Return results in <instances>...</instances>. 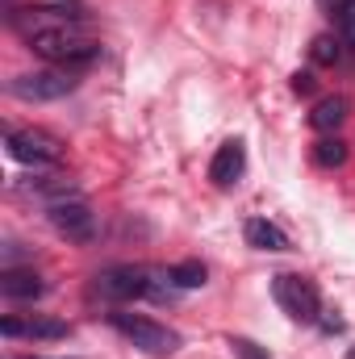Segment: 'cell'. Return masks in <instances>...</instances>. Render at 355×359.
Here are the masks:
<instances>
[{
  "label": "cell",
  "instance_id": "5",
  "mask_svg": "<svg viewBox=\"0 0 355 359\" xmlns=\"http://www.w3.org/2000/svg\"><path fill=\"white\" fill-rule=\"evenodd\" d=\"M4 147H8V155L17 163H29L34 172L55 168L63 159V142L55 134H46V130H8L4 134Z\"/></svg>",
  "mask_w": 355,
  "mask_h": 359
},
{
  "label": "cell",
  "instance_id": "12",
  "mask_svg": "<svg viewBox=\"0 0 355 359\" xmlns=\"http://www.w3.org/2000/svg\"><path fill=\"white\" fill-rule=\"evenodd\" d=\"M343 117H347V100H343V96H326V100H318V104H314L309 126H314V130H322V134H330V130H339V126H343Z\"/></svg>",
  "mask_w": 355,
  "mask_h": 359
},
{
  "label": "cell",
  "instance_id": "7",
  "mask_svg": "<svg viewBox=\"0 0 355 359\" xmlns=\"http://www.w3.org/2000/svg\"><path fill=\"white\" fill-rule=\"evenodd\" d=\"M147 284H151V268H134V264H117V268L96 271L92 280V292L109 305H121V301H138L147 297Z\"/></svg>",
  "mask_w": 355,
  "mask_h": 359
},
{
  "label": "cell",
  "instance_id": "1",
  "mask_svg": "<svg viewBox=\"0 0 355 359\" xmlns=\"http://www.w3.org/2000/svg\"><path fill=\"white\" fill-rule=\"evenodd\" d=\"M8 21H13V29H21V34L29 38L34 55H42V59L55 63V67L80 72V67H88L92 59L100 55V46L80 29V21H63V17H55V13H46V8H38V4L13 8Z\"/></svg>",
  "mask_w": 355,
  "mask_h": 359
},
{
  "label": "cell",
  "instance_id": "3",
  "mask_svg": "<svg viewBox=\"0 0 355 359\" xmlns=\"http://www.w3.org/2000/svg\"><path fill=\"white\" fill-rule=\"evenodd\" d=\"M272 297L293 322H318L322 318V297H318L314 280H305V276H293V271L272 276Z\"/></svg>",
  "mask_w": 355,
  "mask_h": 359
},
{
  "label": "cell",
  "instance_id": "20",
  "mask_svg": "<svg viewBox=\"0 0 355 359\" xmlns=\"http://www.w3.org/2000/svg\"><path fill=\"white\" fill-rule=\"evenodd\" d=\"M293 92H314V76L309 72H297L293 76Z\"/></svg>",
  "mask_w": 355,
  "mask_h": 359
},
{
  "label": "cell",
  "instance_id": "13",
  "mask_svg": "<svg viewBox=\"0 0 355 359\" xmlns=\"http://www.w3.org/2000/svg\"><path fill=\"white\" fill-rule=\"evenodd\" d=\"M314 163L318 168H343L347 163V142L343 138H318L314 142Z\"/></svg>",
  "mask_w": 355,
  "mask_h": 359
},
{
  "label": "cell",
  "instance_id": "4",
  "mask_svg": "<svg viewBox=\"0 0 355 359\" xmlns=\"http://www.w3.org/2000/svg\"><path fill=\"white\" fill-rule=\"evenodd\" d=\"M80 88V76L72 67H46V72H25L8 80V96L17 100H59Z\"/></svg>",
  "mask_w": 355,
  "mask_h": 359
},
{
  "label": "cell",
  "instance_id": "16",
  "mask_svg": "<svg viewBox=\"0 0 355 359\" xmlns=\"http://www.w3.org/2000/svg\"><path fill=\"white\" fill-rule=\"evenodd\" d=\"M335 29H339V42H343V50L355 55V0L347 8H339L335 13Z\"/></svg>",
  "mask_w": 355,
  "mask_h": 359
},
{
  "label": "cell",
  "instance_id": "19",
  "mask_svg": "<svg viewBox=\"0 0 355 359\" xmlns=\"http://www.w3.org/2000/svg\"><path fill=\"white\" fill-rule=\"evenodd\" d=\"M318 326H322L326 334H339V330H343V318H335V309H322V318H318Z\"/></svg>",
  "mask_w": 355,
  "mask_h": 359
},
{
  "label": "cell",
  "instance_id": "10",
  "mask_svg": "<svg viewBox=\"0 0 355 359\" xmlns=\"http://www.w3.org/2000/svg\"><path fill=\"white\" fill-rule=\"evenodd\" d=\"M42 276L29 268H4V276H0V292L8 297V301H38L42 297Z\"/></svg>",
  "mask_w": 355,
  "mask_h": 359
},
{
  "label": "cell",
  "instance_id": "17",
  "mask_svg": "<svg viewBox=\"0 0 355 359\" xmlns=\"http://www.w3.org/2000/svg\"><path fill=\"white\" fill-rule=\"evenodd\" d=\"M38 8L63 17V21H84V4L80 0H38Z\"/></svg>",
  "mask_w": 355,
  "mask_h": 359
},
{
  "label": "cell",
  "instance_id": "8",
  "mask_svg": "<svg viewBox=\"0 0 355 359\" xmlns=\"http://www.w3.org/2000/svg\"><path fill=\"white\" fill-rule=\"evenodd\" d=\"M0 334H8V339H42V343H51V339H67L72 326L59 322V318H29V322L4 318V322H0Z\"/></svg>",
  "mask_w": 355,
  "mask_h": 359
},
{
  "label": "cell",
  "instance_id": "21",
  "mask_svg": "<svg viewBox=\"0 0 355 359\" xmlns=\"http://www.w3.org/2000/svg\"><path fill=\"white\" fill-rule=\"evenodd\" d=\"M347 4H351V0H322V8H326V13H330V17H335V13H339V8H347Z\"/></svg>",
  "mask_w": 355,
  "mask_h": 359
},
{
  "label": "cell",
  "instance_id": "18",
  "mask_svg": "<svg viewBox=\"0 0 355 359\" xmlns=\"http://www.w3.org/2000/svg\"><path fill=\"white\" fill-rule=\"evenodd\" d=\"M230 347H234V355L239 359H272L264 347H255L251 339H230Z\"/></svg>",
  "mask_w": 355,
  "mask_h": 359
},
{
  "label": "cell",
  "instance_id": "14",
  "mask_svg": "<svg viewBox=\"0 0 355 359\" xmlns=\"http://www.w3.org/2000/svg\"><path fill=\"white\" fill-rule=\"evenodd\" d=\"M205 264H196V259H184V264H176L172 268V280H176V288H201L205 284Z\"/></svg>",
  "mask_w": 355,
  "mask_h": 359
},
{
  "label": "cell",
  "instance_id": "6",
  "mask_svg": "<svg viewBox=\"0 0 355 359\" xmlns=\"http://www.w3.org/2000/svg\"><path fill=\"white\" fill-rule=\"evenodd\" d=\"M46 217H51L55 234H59V238H67V243H76V247H88V243H96V234H100L96 213H92L80 196L59 201V205H46Z\"/></svg>",
  "mask_w": 355,
  "mask_h": 359
},
{
  "label": "cell",
  "instance_id": "2",
  "mask_svg": "<svg viewBox=\"0 0 355 359\" xmlns=\"http://www.w3.org/2000/svg\"><path fill=\"white\" fill-rule=\"evenodd\" d=\"M109 326H113L121 339H130L138 351H147V355H172V351L180 347V334H176V330H168L163 322L142 318V313L113 309V313H109Z\"/></svg>",
  "mask_w": 355,
  "mask_h": 359
},
{
  "label": "cell",
  "instance_id": "9",
  "mask_svg": "<svg viewBox=\"0 0 355 359\" xmlns=\"http://www.w3.org/2000/svg\"><path fill=\"white\" fill-rule=\"evenodd\" d=\"M243 168H247V147H243L239 138H230V142L217 147V155H213V163H209V180H213L217 188H230L234 180L243 176Z\"/></svg>",
  "mask_w": 355,
  "mask_h": 359
},
{
  "label": "cell",
  "instance_id": "11",
  "mask_svg": "<svg viewBox=\"0 0 355 359\" xmlns=\"http://www.w3.org/2000/svg\"><path fill=\"white\" fill-rule=\"evenodd\" d=\"M243 238H247V247H255V251H288V234H284L280 226H272L267 217H251V222L243 226Z\"/></svg>",
  "mask_w": 355,
  "mask_h": 359
},
{
  "label": "cell",
  "instance_id": "22",
  "mask_svg": "<svg viewBox=\"0 0 355 359\" xmlns=\"http://www.w3.org/2000/svg\"><path fill=\"white\" fill-rule=\"evenodd\" d=\"M347 359H355V347H351V351H347Z\"/></svg>",
  "mask_w": 355,
  "mask_h": 359
},
{
  "label": "cell",
  "instance_id": "15",
  "mask_svg": "<svg viewBox=\"0 0 355 359\" xmlns=\"http://www.w3.org/2000/svg\"><path fill=\"white\" fill-rule=\"evenodd\" d=\"M309 55H314V63H322V67H335V63L343 59V42H339V38H314Z\"/></svg>",
  "mask_w": 355,
  "mask_h": 359
}]
</instances>
